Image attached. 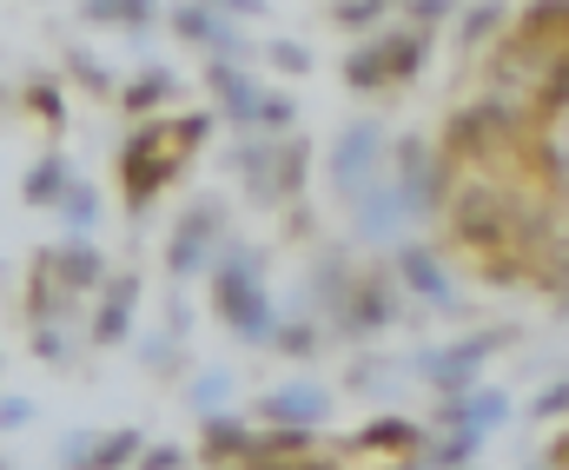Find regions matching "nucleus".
<instances>
[{
  "label": "nucleus",
  "instance_id": "nucleus-1",
  "mask_svg": "<svg viewBox=\"0 0 569 470\" xmlns=\"http://www.w3.org/2000/svg\"><path fill=\"white\" fill-rule=\"evenodd\" d=\"M206 133H212V113H172V120H140L120 140V199L133 219H146V206L179 179V166L206 147Z\"/></svg>",
  "mask_w": 569,
  "mask_h": 470
},
{
  "label": "nucleus",
  "instance_id": "nucleus-2",
  "mask_svg": "<svg viewBox=\"0 0 569 470\" xmlns=\"http://www.w3.org/2000/svg\"><path fill=\"white\" fill-rule=\"evenodd\" d=\"M259 259L246 252V246H232L219 266H212V306H219V318L246 338V344H266L272 338V306H266V292H259Z\"/></svg>",
  "mask_w": 569,
  "mask_h": 470
},
{
  "label": "nucleus",
  "instance_id": "nucleus-3",
  "mask_svg": "<svg viewBox=\"0 0 569 470\" xmlns=\"http://www.w3.org/2000/svg\"><path fill=\"white\" fill-rule=\"evenodd\" d=\"M219 232H226V212H219L212 199L186 206V219H179L172 239H166V272H172V279H199V272L212 266V252H219Z\"/></svg>",
  "mask_w": 569,
  "mask_h": 470
},
{
  "label": "nucleus",
  "instance_id": "nucleus-4",
  "mask_svg": "<svg viewBox=\"0 0 569 470\" xmlns=\"http://www.w3.org/2000/svg\"><path fill=\"white\" fill-rule=\"evenodd\" d=\"M27 266H40L67 299H93V292L107 286V252H100L93 239H53V246H40Z\"/></svg>",
  "mask_w": 569,
  "mask_h": 470
},
{
  "label": "nucleus",
  "instance_id": "nucleus-5",
  "mask_svg": "<svg viewBox=\"0 0 569 470\" xmlns=\"http://www.w3.org/2000/svg\"><path fill=\"white\" fill-rule=\"evenodd\" d=\"M133 312H140V272H107V286L93 292V312H87V344L93 351H113L133 338Z\"/></svg>",
  "mask_w": 569,
  "mask_h": 470
},
{
  "label": "nucleus",
  "instance_id": "nucleus-6",
  "mask_svg": "<svg viewBox=\"0 0 569 470\" xmlns=\"http://www.w3.org/2000/svg\"><path fill=\"white\" fill-rule=\"evenodd\" d=\"M166 27H172L186 47H206V53H232V47H239L232 20H226V13H212L206 0H179V7H166Z\"/></svg>",
  "mask_w": 569,
  "mask_h": 470
},
{
  "label": "nucleus",
  "instance_id": "nucleus-7",
  "mask_svg": "<svg viewBox=\"0 0 569 470\" xmlns=\"http://www.w3.org/2000/svg\"><path fill=\"white\" fill-rule=\"evenodd\" d=\"M80 20H87V27H113V33H127L133 47H146V33H152V20H159V0H80Z\"/></svg>",
  "mask_w": 569,
  "mask_h": 470
},
{
  "label": "nucleus",
  "instance_id": "nucleus-8",
  "mask_svg": "<svg viewBox=\"0 0 569 470\" xmlns=\"http://www.w3.org/2000/svg\"><path fill=\"white\" fill-rule=\"evenodd\" d=\"M73 179H80V172H73V159L53 147V153H40L33 166H27V179H20V199H27L33 212H53V206L67 199V186H73Z\"/></svg>",
  "mask_w": 569,
  "mask_h": 470
},
{
  "label": "nucleus",
  "instance_id": "nucleus-9",
  "mask_svg": "<svg viewBox=\"0 0 569 470\" xmlns=\"http://www.w3.org/2000/svg\"><path fill=\"white\" fill-rule=\"evenodd\" d=\"M13 100H20V113H27V120H40L53 140L67 133V87H60V73H27Z\"/></svg>",
  "mask_w": 569,
  "mask_h": 470
},
{
  "label": "nucleus",
  "instance_id": "nucleus-10",
  "mask_svg": "<svg viewBox=\"0 0 569 470\" xmlns=\"http://www.w3.org/2000/svg\"><path fill=\"white\" fill-rule=\"evenodd\" d=\"M172 100H179V80H172L166 67H140V73L120 87V113H127L133 127H140V120H152L159 107H172Z\"/></svg>",
  "mask_w": 569,
  "mask_h": 470
},
{
  "label": "nucleus",
  "instance_id": "nucleus-11",
  "mask_svg": "<svg viewBox=\"0 0 569 470\" xmlns=\"http://www.w3.org/2000/svg\"><path fill=\"white\" fill-rule=\"evenodd\" d=\"M206 87L219 93V107H226L239 127H252V120H259V93H252V80H246L232 60H212V67H206Z\"/></svg>",
  "mask_w": 569,
  "mask_h": 470
},
{
  "label": "nucleus",
  "instance_id": "nucleus-12",
  "mask_svg": "<svg viewBox=\"0 0 569 470\" xmlns=\"http://www.w3.org/2000/svg\"><path fill=\"white\" fill-rule=\"evenodd\" d=\"M53 226H67V239H93V226H100V186L93 179H73L67 199L53 206Z\"/></svg>",
  "mask_w": 569,
  "mask_h": 470
},
{
  "label": "nucleus",
  "instance_id": "nucleus-13",
  "mask_svg": "<svg viewBox=\"0 0 569 470\" xmlns=\"http://www.w3.org/2000/svg\"><path fill=\"white\" fill-rule=\"evenodd\" d=\"M60 73H67V80L80 87V93H93V100L120 93V87H113V67H107L100 53H87V47H67V67H60Z\"/></svg>",
  "mask_w": 569,
  "mask_h": 470
},
{
  "label": "nucleus",
  "instance_id": "nucleus-14",
  "mask_svg": "<svg viewBox=\"0 0 569 470\" xmlns=\"http://www.w3.org/2000/svg\"><path fill=\"white\" fill-rule=\"evenodd\" d=\"M146 451V431H100V444H93V464L87 470H133Z\"/></svg>",
  "mask_w": 569,
  "mask_h": 470
},
{
  "label": "nucleus",
  "instance_id": "nucleus-15",
  "mask_svg": "<svg viewBox=\"0 0 569 470\" xmlns=\"http://www.w3.org/2000/svg\"><path fill=\"white\" fill-rule=\"evenodd\" d=\"M73 324H27V351L40 358V364H53V371H67L73 364V338H67Z\"/></svg>",
  "mask_w": 569,
  "mask_h": 470
},
{
  "label": "nucleus",
  "instance_id": "nucleus-16",
  "mask_svg": "<svg viewBox=\"0 0 569 470\" xmlns=\"http://www.w3.org/2000/svg\"><path fill=\"white\" fill-rule=\"evenodd\" d=\"M266 418H291V424L325 418V398L318 391H279V398H266Z\"/></svg>",
  "mask_w": 569,
  "mask_h": 470
},
{
  "label": "nucleus",
  "instance_id": "nucleus-17",
  "mask_svg": "<svg viewBox=\"0 0 569 470\" xmlns=\"http://www.w3.org/2000/svg\"><path fill=\"white\" fill-rule=\"evenodd\" d=\"M226 384H232L226 371H199V378H192V391H186V398H192V411H199V418H212V411L226 404Z\"/></svg>",
  "mask_w": 569,
  "mask_h": 470
},
{
  "label": "nucleus",
  "instance_id": "nucleus-18",
  "mask_svg": "<svg viewBox=\"0 0 569 470\" xmlns=\"http://www.w3.org/2000/svg\"><path fill=\"white\" fill-rule=\"evenodd\" d=\"M93 444H100V431H67V438H60V458H53V470H87V464H93Z\"/></svg>",
  "mask_w": 569,
  "mask_h": 470
},
{
  "label": "nucleus",
  "instance_id": "nucleus-19",
  "mask_svg": "<svg viewBox=\"0 0 569 470\" xmlns=\"http://www.w3.org/2000/svg\"><path fill=\"white\" fill-rule=\"evenodd\" d=\"M40 411H33V398H20V391H0V438H13V431H27Z\"/></svg>",
  "mask_w": 569,
  "mask_h": 470
},
{
  "label": "nucleus",
  "instance_id": "nucleus-20",
  "mask_svg": "<svg viewBox=\"0 0 569 470\" xmlns=\"http://www.w3.org/2000/svg\"><path fill=\"white\" fill-rule=\"evenodd\" d=\"M133 470H186V451H179V444H152V438H146V451H140V464Z\"/></svg>",
  "mask_w": 569,
  "mask_h": 470
},
{
  "label": "nucleus",
  "instance_id": "nucleus-21",
  "mask_svg": "<svg viewBox=\"0 0 569 470\" xmlns=\"http://www.w3.org/2000/svg\"><path fill=\"white\" fill-rule=\"evenodd\" d=\"M206 7L226 13V20H232V13H259V0H206Z\"/></svg>",
  "mask_w": 569,
  "mask_h": 470
},
{
  "label": "nucleus",
  "instance_id": "nucleus-22",
  "mask_svg": "<svg viewBox=\"0 0 569 470\" xmlns=\"http://www.w3.org/2000/svg\"><path fill=\"white\" fill-rule=\"evenodd\" d=\"M272 60H279V67H291V73H298V67H305V47H272Z\"/></svg>",
  "mask_w": 569,
  "mask_h": 470
},
{
  "label": "nucleus",
  "instance_id": "nucleus-23",
  "mask_svg": "<svg viewBox=\"0 0 569 470\" xmlns=\"http://www.w3.org/2000/svg\"><path fill=\"white\" fill-rule=\"evenodd\" d=\"M0 470H13V458H0Z\"/></svg>",
  "mask_w": 569,
  "mask_h": 470
}]
</instances>
